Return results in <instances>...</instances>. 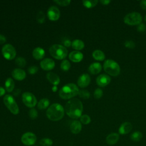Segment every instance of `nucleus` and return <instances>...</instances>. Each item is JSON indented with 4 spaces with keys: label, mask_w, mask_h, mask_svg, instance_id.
<instances>
[{
    "label": "nucleus",
    "mask_w": 146,
    "mask_h": 146,
    "mask_svg": "<svg viewBox=\"0 0 146 146\" xmlns=\"http://www.w3.org/2000/svg\"><path fill=\"white\" fill-rule=\"evenodd\" d=\"M52 144V140L48 137L43 138L39 141V144L40 146H51Z\"/></svg>",
    "instance_id": "29"
},
{
    "label": "nucleus",
    "mask_w": 146,
    "mask_h": 146,
    "mask_svg": "<svg viewBox=\"0 0 146 146\" xmlns=\"http://www.w3.org/2000/svg\"><path fill=\"white\" fill-rule=\"evenodd\" d=\"M79 88L74 83H68L63 86L59 91V95L63 99H70L78 95Z\"/></svg>",
    "instance_id": "3"
},
{
    "label": "nucleus",
    "mask_w": 146,
    "mask_h": 146,
    "mask_svg": "<svg viewBox=\"0 0 146 146\" xmlns=\"http://www.w3.org/2000/svg\"><path fill=\"white\" fill-rule=\"evenodd\" d=\"M36 140L37 138L36 135L31 132H27L24 133L21 138L22 144L26 146L34 145L35 144Z\"/></svg>",
    "instance_id": "10"
},
{
    "label": "nucleus",
    "mask_w": 146,
    "mask_h": 146,
    "mask_svg": "<svg viewBox=\"0 0 146 146\" xmlns=\"http://www.w3.org/2000/svg\"><path fill=\"white\" fill-rule=\"evenodd\" d=\"M5 88L8 92H11L13 91L15 87V83L11 78H8L5 81Z\"/></svg>",
    "instance_id": "25"
},
{
    "label": "nucleus",
    "mask_w": 146,
    "mask_h": 146,
    "mask_svg": "<svg viewBox=\"0 0 146 146\" xmlns=\"http://www.w3.org/2000/svg\"><path fill=\"white\" fill-rule=\"evenodd\" d=\"M2 53L5 59L7 60H12L15 58L17 52L13 45L7 43L2 47Z\"/></svg>",
    "instance_id": "8"
},
{
    "label": "nucleus",
    "mask_w": 146,
    "mask_h": 146,
    "mask_svg": "<svg viewBox=\"0 0 146 146\" xmlns=\"http://www.w3.org/2000/svg\"><path fill=\"white\" fill-rule=\"evenodd\" d=\"M36 20L39 23H43L45 21V14L42 11H39L36 15Z\"/></svg>",
    "instance_id": "33"
},
{
    "label": "nucleus",
    "mask_w": 146,
    "mask_h": 146,
    "mask_svg": "<svg viewBox=\"0 0 146 146\" xmlns=\"http://www.w3.org/2000/svg\"><path fill=\"white\" fill-rule=\"evenodd\" d=\"M143 18L138 12H132L127 14L124 17V22L128 25H139L141 23Z\"/></svg>",
    "instance_id": "6"
},
{
    "label": "nucleus",
    "mask_w": 146,
    "mask_h": 146,
    "mask_svg": "<svg viewBox=\"0 0 146 146\" xmlns=\"http://www.w3.org/2000/svg\"><path fill=\"white\" fill-rule=\"evenodd\" d=\"M83 5L87 8H92L95 7L98 3V0H90V1H83Z\"/></svg>",
    "instance_id": "28"
},
{
    "label": "nucleus",
    "mask_w": 146,
    "mask_h": 146,
    "mask_svg": "<svg viewBox=\"0 0 146 146\" xmlns=\"http://www.w3.org/2000/svg\"><path fill=\"white\" fill-rule=\"evenodd\" d=\"M80 121L83 124H88L91 122V117L88 115L84 114L80 116Z\"/></svg>",
    "instance_id": "34"
},
{
    "label": "nucleus",
    "mask_w": 146,
    "mask_h": 146,
    "mask_svg": "<svg viewBox=\"0 0 146 146\" xmlns=\"http://www.w3.org/2000/svg\"><path fill=\"white\" fill-rule=\"evenodd\" d=\"M111 82V78L110 76L106 74H100L99 75L96 79V84L99 87H105L107 86Z\"/></svg>",
    "instance_id": "12"
},
{
    "label": "nucleus",
    "mask_w": 146,
    "mask_h": 146,
    "mask_svg": "<svg viewBox=\"0 0 146 146\" xmlns=\"http://www.w3.org/2000/svg\"><path fill=\"white\" fill-rule=\"evenodd\" d=\"M64 108L59 103H54L49 106L46 111L47 118L54 121L61 120L64 115Z\"/></svg>",
    "instance_id": "2"
},
{
    "label": "nucleus",
    "mask_w": 146,
    "mask_h": 146,
    "mask_svg": "<svg viewBox=\"0 0 146 146\" xmlns=\"http://www.w3.org/2000/svg\"><path fill=\"white\" fill-rule=\"evenodd\" d=\"M63 44L66 47H70L71 46V42H70V40L69 39H66V40H64V41L63 42Z\"/></svg>",
    "instance_id": "43"
},
{
    "label": "nucleus",
    "mask_w": 146,
    "mask_h": 146,
    "mask_svg": "<svg viewBox=\"0 0 146 146\" xmlns=\"http://www.w3.org/2000/svg\"><path fill=\"white\" fill-rule=\"evenodd\" d=\"M50 104L49 100L47 98H43L40 99L38 103V108L39 110H44L48 107Z\"/></svg>",
    "instance_id": "26"
},
{
    "label": "nucleus",
    "mask_w": 146,
    "mask_h": 146,
    "mask_svg": "<svg viewBox=\"0 0 146 146\" xmlns=\"http://www.w3.org/2000/svg\"><path fill=\"white\" fill-rule=\"evenodd\" d=\"M38 71V68L36 66H31L29 67L28 68V72L30 74H36Z\"/></svg>",
    "instance_id": "39"
},
{
    "label": "nucleus",
    "mask_w": 146,
    "mask_h": 146,
    "mask_svg": "<svg viewBox=\"0 0 146 146\" xmlns=\"http://www.w3.org/2000/svg\"><path fill=\"white\" fill-rule=\"evenodd\" d=\"M91 82V78L87 74H82L78 79V85L81 88H84L88 86Z\"/></svg>",
    "instance_id": "13"
},
{
    "label": "nucleus",
    "mask_w": 146,
    "mask_h": 146,
    "mask_svg": "<svg viewBox=\"0 0 146 146\" xmlns=\"http://www.w3.org/2000/svg\"><path fill=\"white\" fill-rule=\"evenodd\" d=\"M6 37L2 34H0V44L4 43L6 42Z\"/></svg>",
    "instance_id": "42"
},
{
    "label": "nucleus",
    "mask_w": 146,
    "mask_h": 146,
    "mask_svg": "<svg viewBox=\"0 0 146 146\" xmlns=\"http://www.w3.org/2000/svg\"><path fill=\"white\" fill-rule=\"evenodd\" d=\"M70 131L74 134L79 133L82 128V123L78 120H74L70 124Z\"/></svg>",
    "instance_id": "18"
},
{
    "label": "nucleus",
    "mask_w": 146,
    "mask_h": 146,
    "mask_svg": "<svg viewBox=\"0 0 146 146\" xmlns=\"http://www.w3.org/2000/svg\"><path fill=\"white\" fill-rule=\"evenodd\" d=\"M15 63L21 67H23L26 64V60L23 57H18L15 59Z\"/></svg>",
    "instance_id": "32"
},
{
    "label": "nucleus",
    "mask_w": 146,
    "mask_h": 146,
    "mask_svg": "<svg viewBox=\"0 0 146 146\" xmlns=\"http://www.w3.org/2000/svg\"><path fill=\"white\" fill-rule=\"evenodd\" d=\"M69 59L73 62H79L83 58V54L79 51H72L69 54Z\"/></svg>",
    "instance_id": "17"
},
{
    "label": "nucleus",
    "mask_w": 146,
    "mask_h": 146,
    "mask_svg": "<svg viewBox=\"0 0 146 146\" xmlns=\"http://www.w3.org/2000/svg\"><path fill=\"white\" fill-rule=\"evenodd\" d=\"M13 78L17 80H22L25 79L26 74L25 71L21 68H15L11 72Z\"/></svg>",
    "instance_id": "15"
},
{
    "label": "nucleus",
    "mask_w": 146,
    "mask_h": 146,
    "mask_svg": "<svg viewBox=\"0 0 146 146\" xmlns=\"http://www.w3.org/2000/svg\"><path fill=\"white\" fill-rule=\"evenodd\" d=\"M104 71L112 76H117L120 72V67L119 64L112 59L106 60L103 64Z\"/></svg>",
    "instance_id": "5"
},
{
    "label": "nucleus",
    "mask_w": 146,
    "mask_h": 146,
    "mask_svg": "<svg viewBox=\"0 0 146 146\" xmlns=\"http://www.w3.org/2000/svg\"><path fill=\"white\" fill-rule=\"evenodd\" d=\"M22 99L26 106L33 108L37 103V100L34 95L29 92H25L22 95Z\"/></svg>",
    "instance_id": "9"
},
{
    "label": "nucleus",
    "mask_w": 146,
    "mask_h": 146,
    "mask_svg": "<svg viewBox=\"0 0 146 146\" xmlns=\"http://www.w3.org/2000/svg\"><path fill=\"white\" fill-rule=\"evenodd\" d=\"M92 57L96 60L103 61L105 59L104 53L100 50H95L92 52Z\"/></svg>",
    "instance_id": "24"
},
{
    "label": "nucleus",
    "mask_w": 146,
    "mask_h": 146,
    "mask_svg": "<svg viewBox=\"0 0 146 146\" xmlns=\"http://www.w3.org/2000/svg\"><path fill=\"white\" fill-rule=\"evenodd\" d=\"M100 2L103 5H107L111 2V1H110V0H101V1H100Z\"/></svg>",
    "instance_id": "44"
},
{
    "label": "nucleus",
    "mask_w": 146,
    "mask_h": 146,
    "mask_svg": "<svg viewBox=\"0 0 146 146\" xmlns=\"http://www.w3.org/2000/svg\"><path fill=\"white\" fill-rule=\"evenodd\" d=\"M103 95V92L102 90L99 88H96L95 90L94 93V96L96 99H99L101 98L102 97Z\"/></svg>",
    "instance_id": "36"
},
{
    "label": "nucleus",
    "mask_w": 146,
    "mask_h": 146,
    "mask_svg": "<svg viewBox=\"0 0 146 146\" xmlns=\"http://www.w3.org/2000/svg\"><path fill=\"white\" fill-rule=\"evenodd\" d=\"M46 77L48 80L54 86H57L60 83V80L59 76L54 72H48L46 75Z\"/></svg>",
    "instance_id": "20"
},
{
    "label": "nucleus",
    "mask_w": 146,
    "mask_h": 146,
    "mask_svg": "<svg viewBox=\"0 0 146 146\" xmlns=\"http://www.w3.org/2000/svg\"><path fill=\"white\" fill-rule=\"evenodd\" d=\"M102 69V66L100 63L98 62H94L91 63L88 67V71L91 74H99Z\"/></svg>",
    "instance_id": "19"
},
{
    "label": "nucleus",
    "mask_w": 146,
    "mask_h": 146,
    "mask_svg": "<svg viewBox=\"0 0 146 146\" xmlns=\"http://www.w3.org/2000/svg\"><path fill=\"white\" fill-rule=\"evenodd\" d=\"M124 46L128 48H133L135 47V43L131 40H127L124 42Z\"/></svg>",
    "instance_id": "38"
},
{
    "label": "nucleus",
    "mask_w": 146,
    "mask_h": 146,
    "mask_svg": "<svg viewBox=\"0 0 146 146\" xmlns=\"http://www.w3.org/2000/svg\"><path fill=\"white\" fill-rule=\"evenodd\" d=\"M47 14L48 19L53 21L58 20L60 15V12L59 9L55 6H50L47 10Z\"/></svg>",
    "instance_id": "11"
},
{
    "label": "nucleus",
    "mask_w": 146,
    "mask_h": 146,
    "mask_svg": "<svg viewBox=\"0 0 146 146\" xmlns=\"http://www.w3.org/2000/svg\"><path fill=\"white\" fill-rule=\"evenodd\" d=\"M33 56L36 60H40L43 58L45 55V51L41 47H36L33 51Z\"/></svg>",
    "instance_id": "22"
},
{
    "label": "nucleus",
    "mask_w": 146,
    "mask_h": 146,
    "mask_svg": "<svg viewBox=\"0 0 146 146\" xmlns=\"http://www.w3.org/2000/svg\"><path fill=\"white\" fill-rule=\"evenodd\" d=\"M71 67V64L68 60L64 59L60 63V68L63 71H68Z\"/></svg>",
    "instance_id": "30"
},
{
    "label": "nucleus",
    "mask_w": 146,
    "mask_h": 146,
    "mask_svg": "<svg viewBox=\"0 0 146 146\" xmlns=\"http://www.w3.org/2000/svg\"><path fill=\"white\" fill-rule=\"evenodd\" d=\"M40 66L43 70L49 71L54 68L55 62L51 58H45L40 62Z\"/></svg>",
    "instance_id": "14"
},
{
    "label": "nucleus",
    "mask_w": 146,
    "mask_h": 146,
    "mask_svg": "<svg viewBox=\"0 0 146 146\" xmlns=\"http://www.w3.org/2000/svg\"><path fill=\"white\" fill-rule=\"evenodd\" d=\"M132 129V125L130 122L125 121L123 123L119 128V132L121 135H126L131 132Z\"/></svg>",
    "instance_id": "16"
},
{
    "label": "nucleus",
    "mask_w": 146,
    "mask_h": 146,
    "mask_svg": "<svg viewBox=\"0 0 146 146\" xmlns=\"http://www.w3.org/2000/svg\"><path fill=\"white\" fill-rule=\"evenodd\" d=\"M78 95L82 99H87L90 97V92L86 90H81L79 91Z\"/></svg>",
    "instance_id": "31"
},
{
    "label": "nucleus",
    "mask_w": 146,
    "mask_h": 146,
    "mask_svg": "<svg viewBox=\"0 0 146 146\" xmlns=\"http://www.w3.org/2000/svg\"><path fill=\"white\" fill-rule=\"evenodd\" d=\"M3 103L8 110L14 115L19 112V109L14 98L10 95H6L3 97Z\"/></svg>",
    "instance_id": "7"
},
{
    "label": "nucleus",
    "mask_w": 146,
    "mask_h": 146,
    "mask_svg": "<svg viewBox=\"0 0 146 146\" xmlns=\"http://www.w3.org/2000/svg\"><path fill=\"white\" fill-rule=\"evenodd\" d=\"M49 52L53 58L58 60H61L64 59L67 56L68 51L66 47L61 44H54L50 47Z\"/></svg>",
    "instance_id": "4"
},
{
    "label": "nucleus",
    "mask_w": 146,
    "mask_h": 146,
    "mask_svg": "<svg viewBox=\"0 0 146 146\" xmlns=\"http://www.w3.org/2000/svg\"><path fill=\"white\" fill-rule=\"evenodd\" d=\"M140 6L143 9L146 10V0H143L140 2Z\"/></svg>",
    "instance_id": "41"
},
{
    "label": "nucleus",
    "mask_w": 146,
    "mask_h": 146,
    "mask_svg": "<svg viewBox=\"0 0 146 146\" xmlns=\"http://www.w3.org/2000/svg\"><path fill=\"white\" fill-rule=\"evenodd\" d=\"M57 89H58V88H57V86H54L52 87V91L53 92H54L57 91Z\"/></svg>",
    "instance_id": "46"
},
{
    "label": "nucleus",
    "mask_w": 146,
    "mask_h": 146,
    "mask_svg": "<svg viewBox=\"0 0 146 146\" xmlns=\"http://www.w3.org/2000/svg\"><path fill=\"white\" fill-rule=\"evenodd\" d=\"M119 140V135L117 133H111L106 137V142L108 145H114Z\"/></svg>",
    "instance_id": "21"
},
{
    "label": "nucleus",
    "mask_w": 146,
    "mask_h": 146,
    "mask_svg": "<svg viewBox=\"0 0 146 146\" xmlns=\"http://www.w3.org/2000/svg\"><path fill=\"white\" fill-rule=\"evenodd\" d=\"M83 109V106L82 102L77 98H73L66 103L64 111L70 117L76 119L80 117Z\"/></svg>",
    "instance_id": "1"
},
{
    "label": "nucleus",
    "mask_w": 146,
    "mask_h": 146,
    "mask_svg": "<svg viewBox=\"0 0 146 146\" xmlns=\"http://www.w3.org/2000/svg\"><path fill=\"white\" fill-rule=\"evenodd\" d=\"M54 2L58 5L62 6H68L71 3L70 0H55L54 1Z\"/></svg>",
    "instance_id": "37"
},
{
    "label": "nucleus",
    "mask_w": 146,
    "mask_h": 146,
    "mask_svg": "<svg viewBox=\"0 0 146 146\" xmlns=\"http://www.w3.org/2000/svg\"><path fill=\"white\" fill-rule=\"evenodd\" d=\"M72 47L77 50H80L84 47V42L80 39H75L71 43Z\"/></svg>",
    "instance_id": "23"
},
{
    "label": "nucleus",
    "mask_w": 146,
    "mask_h": 146,
    "mask_svg": "<svg viewBox=\"0 0 146 146\" xmlns=\"http://www.w3.org/2000/svg\"><path fill=\"white\" fill-rule=\"evenodd\" d=\"M131 139L134 141H139L143 137L142 133L139 131H135L133 132L130 136Z\"/></svg>",
    "instance_id": "27"
},
{
    "label": "nucleus",
    "mask_w": 146,
    "mask_h": 146,
    "mask_svg": "<svg viewBox=\"0 0 146 146\" xmlns=\"http://www.w3.org/2000/svg\"><path fill=\"white\" fill-rule=\"evenodd\" d=\"M145 30H146V26H145V24H144V23H140V24L137 26V30L139 32L142 33V32L145 31Z\"/></svg>",
    "instance_id": "40"
},
{
    "label": "nucleus",
    "mask_w": 146,
    "mask_h": 146,
    "mask_svg": "<svg viewBox=\"0 0 146 146\" xmlns=\"http://www.w3.org/2000/svg\"><path fill=\"white\" fill-rule=\"evenodd\" d=\"M29 117L31 119H35L37 118L38 114V112L36 110V109L32 108L30 110L29 112Z\"/></svg>",
    "instance_id": "35"
},
{
    "label": "nucleus",
    "mask_w": 146,
    "mask_h": 146,
    "mask_svg": "<svg viewBox=\"0 0 146 146\" xmlns=\"http://www.w3.org/2000/svg\"><path fill=\"white\" fill-rule=\"evenodd\" d=\"M144 19H145V21H146V15H145V17H144Z\"/></svg>",
    "instance_id": "47"
},
{
    "label": "nucleus",
    "mask_w": 146,
    "mask_h": 146,
    "mask_svg": "<svg viewBox=\"0 0 146 146\" xmlns=\"http://www.w3.org/2000/svg\"><path fill=\"white\" fill-rule=\"evenodd\" d=\"M5 94V90L1 86H0V96H3Z\"/></svg>",
    "instance_id": "45"
}]
</instances>
